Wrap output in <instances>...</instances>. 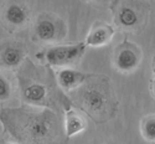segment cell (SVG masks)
Wrapping results in <instances>:
<instances>
[{
	"label": "cell",
	"instance_id": "6",
	"mask_svg": "<svg viewBox=\"0 0 155 144\" xmlns=\"http://www.w3.org/2000/svg\"><path fill=\"white\" fill-rule=\"evenodd\" d=\"M86 44H73V45H57L54 47H50L46 54L45 60L50 66H70L76 63L86 52Z\"/></svg>",
	"mask_w": 155,
	"mask_h": 144
},
{
	"label": "cell",
	"instance_id": "10",
	"mask_svg": "<svg viewBox=\"0 0 155 144\" xmlns=\"http://www.w3.org/2000/svg\"><path fill=\"white\" fill-rule=\"evenodd\" d=\"M115 34V30L112 25L106 22H96L93 28L91 29L89 34L86 37V46L91 47H99L104 46L112 41V39Z\"/></svg>",
	"mask_w": 155,
	"mask_h": 144
},
{
	"label": "cell",
	"instance_id": "4",
	"mask_svg": "<svg viewBox=\"0 0 155 144\" xmlns=\"http://www.w3.org/2000/svg\"><path fill=\"white\" fill-rule=\"evenodd\" d=\"M110 8L115 25L124 31L140 32L149 19L150 5L143 2H115Z\"/></svg>",
	"mask_w": 155,
	"mask_h": 144
},
{
	"label": "cell",
	"instance_id": "18",
	"mask_svg": "<svg viewBox=\"0 0 155 144\" xmlns=\"http://www.w3.org/2000/svg\"><path fill=\"white\" fill-rule=\"evenodd\" d=\"M154 80H155V78H154Z\"/></svg>",
	"mask_w": 155,
	"mask_h": 144
},
{
	"label": "cell",
	"instance_id": "12",
	"mask_svg": "<svg viewBox=\"0 0 155 144\" xmlns=\"http://www.w3.org/2000/svg\"><path fill=\"white\" fill-rule=\"evenodd\" d=\"M63 123H64V134H66L67 139L82 133L87 127L86 119L78 112L72 109V108L64 113Z\"/></svg>",
	"mask_w": 155,
	"mask_h": 144
},
{
	"label": "cell",
	"instance_id": "15",
	"mask_svg": "<svg viewBox=\"0 0 155 144\" xmlns=\"http://www.w3.org/2000/svg\"><path fill=\"white\" fill-rule=\"evenodd\" d=\"M150 89H151V93H153V96L155 98V80H153L150 82Z\"/></svg>",
	"mask_w": 155,
	"mask_h": 144
},
{
	"label": "cell",
	"instance_id": "8",
	"mask_svg": "<svg viewBox=\"0 0 155 144\" xmlns=\"http://www.w3.org/2000/svg\"><path fill=\"white\" fill-rule=\"evenodd\" d=\"M89 76L91 75L66 67V69H62L61 71L57 72L56 80H57V83L62 91L72 92V91L77 89L80 86H82L88 80Z\"/></svg>",
	"mask_w": 155,
	"mask_h": 144
},
{
	"label": "cell",
	"instance_id": "9",
	"mask_svg": "<svg viewBox=\"0 0 155 144\" xmlns=\"http://www.w3.org/2000/svg\"><path fill=\"white\" fill-rule=\"evenodd\" d=\"M25 51L20 44L6 42L0 46V65L6 69L19 67L24 62Z\"/></svg>",
	"mask_w": 155,
	"mask_h": 144
},
{
	"label": "cell",
	"instance_id": "3",
	"mask_svg": "<svg viewBox=\"0 0 155 144\" xmlns=\"http://www.w3.org/2000/svg\"><path fill=\"white\" fill-rule=\"evenodd\" d=\"M68 98L98 124L109 122L118 109L110 80L103 75H91L82 86L70 92Z\"/></svg>",
	"mask_w": 155,
	"mask_h": 144
},
{
	"label": "cell",
	"instance_id": "7",
	"mask_svg": "<svg viewBox=\"0 0 155 144\" xmlns=\"http://www.w3.org/2000/svg\"><path fill=\"white\" fill-rule=\"evenodd\" d=\"M141 50L135 44L124 41L115 47L113 54V65L122 73L134 72L141 63Z\"/></svg>",
	"mask_w": 155,
	"mask_h": 144
},
{
	"label": "cell",
	"instance_id": "1",
	"mask_svg": "<svg viewBox=\"0 0 155 144\" xmlns=\"http://www.w3.org/2000/svg\"><path fill=\"white\" fill-rule=\"evenodd\" d=\"M0 121L6 132L21 144H66L64 123L51 109L5 108L0 113Z\"/></svg>",
	"mask_w": 155,
	"mask_h": 144
},
{
	"label": "cell",
	"instance_id": "2",
	"mask_svg": "<svg viewBox=\"0 0 155 144\" xmlns=\"http://www.w3.org/2000/svg\"><path fill=\"white\" fill-rule=\"evenodd\" d=\"M21 98L32 107L47 108L54 112L71 109L72 102L60 88L55 75L47 66H37L26 60L18 72Z\"/></svg>",
	"mask_w": 155,
	"mask_h": 144
},
{
	"label": "cell",
	"instance_id": "14",
	"mask_svg": "<svg viewBox=\"0 0 155 144\" xmlns=\"http://www.w3.org/2000/svg\"><path fill=\"white\" fill-rule=\"evenodd\" d=\"M11 95V86L9 81L0 73V102H5Z\"/></svg>",
	"mask_w": 155,
	"mask_h": 144
},
{
	"label": "cell",
	"instance_id": "5",
	"mask_svg": "<svg viewBox=\"0 0 155 144\" xmlns=\"http://www.w3.org/2000/svg\"><path fill=\"white\" fill-rule=\"evenodd\" d=\"M34 32L35 37L42 42H56L64 39L67 28L62 19L51 14H42L35 22Z\"/></svg>",
	"mask_w": 155,
	"mask_h": 144
},
{
	"label": "cell",
	"instance_id": "16",
	"mask_svg": "<svg viewBox=\"0 0 155 144\" xmlns=\"http://www.w3.org/2000/svg\"><path fill=\"white\" fill-rule=\"evenodd\" d=\"M153 71H154V75H155V56L153 57Z\"/></svg>",
	"mask_w": 155,
	"mask_h": 144
},
{
	"label": "cell",
	"instance_id": "11",
	"mask_svg": "<svg viewBox=\"0 0 155 144\" xmlns=\"http://www.w3.org/2000/svg\"><path fill=\"white\" fill-rule=\"evenodd\" d=\"M30 16V10L21 3H10L6 5L4 11L5 21L15 28H20L28 22Z\"/></svg>",
	"mask_w": 155,
	"mask_h": 144
},
{
	"label": "cell",
	"instance_id": "17",
	"mask_svg": "<svg viewBox=\"0 0 155 144\" xmlns=\"http://www.w3.org/2000/svg\"><path fill=\"white\" fill-rule=\"evenodd\" d=\"M5 144H16V143H11V142H8V143H5Z\"/></svg>",
	"mask_w": 155,
	"mask_h": 144
},
{
	"label": "cell",
	"instance_id": "13",
	"mask_svg": "<svg viewBox=\"0 0 155 144\" xmlns=\"http://www.w3.org/2000/svg\"><path fill=\"white\" fill-rule=\"evenodd\" d=\"M140 132L149 143H155V114L145 116L140 122Z\"/></svg>",
	"mask_w": 155,
	"mask_h": 144
}]
</instances>
